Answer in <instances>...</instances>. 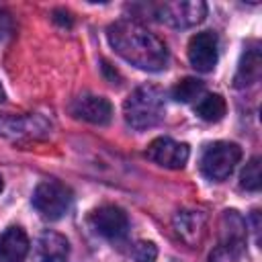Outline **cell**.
<instances>
[{
	"instance_id": "obj_1",
	"label": "cell",
	"mask_w": 262,
	"mask_h": 262,
	"mask_svg": "<svg viewBox=\"0 0 262 262\" xmlns=\"http://www.w3.org/2000/svg\"><path fill=\"white\" fill-rule=\"evenodd\" d=\"M106 39L117 55L145 72H160L168 66V49L160 37L143 25L123 18L106 29Z\"/></svg>"
},
{
	"instance_id": "obj_2",
	"label": "cell",
	"mask_w": 262,
	"mask_h": 262,
	"mask_svg": "<svg viewBox=\"0 0 262 262\" xmlns=\"http://www.w3.org/2000/svg\"><path fill=\"white\" fill-rule=\"evenodd\" d=\"M166 104H164V90L151 84H143L135 88L127 100L123 102V115L129 127L143 131L154 125H158L164 117Z\"/></svg>"
},
{
	"instance_id": "obj_3",
	"label": "cell",
	"mask_w": 262,
	"mask_h": 262,
	"mask_svg": "<svg viewBox=\"0 0 262 262\" xmlns=\"http://www.w3.org/2000/svg\"><path fill=\"white\" fill-rule=\"evenodd\" d=\"M33 207L43 219L57 221L72 207V190L57 180H43L33 192Z\"/></svg>"
},
{
	"instance_id": "obj_4",
	"label": "cell",
	"mask_w": 262,
	"mask_h": 262,
	"mask_svg": "<svg viewBox=\"0 0 262 262\" xmlns=\"http://www.w3.org/2000/svg\"><path fill=\"white\" fill-rule=\"evenodd\" d=\"M242 160V147L231 141H215L201 156V172L209 180H225Z\"/></svg>"
},
{
	"instance_id": "obj_5",
	"label": "cell",
	"mask_w": 262,
	"mask_h": 262,
	"mask_svg": "<svg viewBox=\"0 0 262 262\" xmlns=\"http://www.w3.org/2000/svg\"><path fill=\"white\" fill-rule=\"evenodd\" d=\"M221 244L211 254V262H235L246 246V221L237 211H225L221 217Z\"/></svg>"
},
{
	"instance_id": "obj_6",
	"label": "cell",
	"mask_w": 262,
	"mask_h": 262,
	"mask_svg": "<svg viewBox=\"0 0 262 262\" xmlns=\"http://www.w3.org/2000/svg\"><path fill=\"white\" fill-rule=\"evenodd\" d=\"M158 18L176 27V29H188L207 16V4L201 0H174V2H164L158 6Z\"/></svg>"
},
{
	"instance_id": "obj_7",
	"label": "cell",
	"mask_w": 262,
	"mask_h": 262,
	"mask_svg": "<svg viewBox=\"0 0 262 262\" xmlns=\"http://www.w3.org/2000/svg\"><path fill=\"white\" fill-rule=\"evenodd\" d=\"M51 125L41 115H0V135L8 139H41Z\"/></svg>"
},
{
	"instance_id": "obj_8",
	"label": "cell",
	"mask_w": 262,
	"mask_h": 262,
	"mask_svg": "<svg viewBox=\"0 0 262 262\" xmlns=\"http://www.w3.org/2000/svg\"><path fill=\"white\" fill-rule=\"evenodd\" d=\"M88 223H90V227L94 229L96 235H100L104 239H111V242L123 239L129 231L127 213L121 207H115V205H102V207L94 209L88 217Z\"/></svg>"
},
{
	"instance_id": "obj_9",
	"label": "cell",
	"mask_w": 262,
	"mask_h": 262,
	"mask_svg": "<svg viewBox=\"0 0 262 262\" xmlns=\"http://www.w3.org/2000/svg\"><path fill=\"white\" fill-rule=\"evenodd\" d=\"M219 41L211 31H203L190 37L188 41V61L196 72H211L217 66Z\"/></svg>"
},
{
	"instance_id": "obj_10",
	"label": "cell",
	"mask_w": 262,
	"mask_h": 262,
	"mask_svg": "<svg viewBox=\"0 0 262 262\" xmlns=\"http://www.w3.org/2000/svg\"><path fill=\"white\" fill-rule=\"evenodd\" d=\"M188 145L186 143H178L170 137H156L149 145H147V151L145 156L162 166V168H170V170H178L186 164L188 160Z\"/></svg>"
},
{
	"instance_id": "obj_11",
	"label": "cell",
	"mask_w": 262,
	"mask_h": 262,
	"mask_svg": "<svg viewBox=\"0 0 262 262\" xmlns=\"http://www.w3.org/2000/svg\"><path fill=\"white\" fill-rule=\"evenodd\" d=\"M172 227L176 235L186 244V246H199L205 237L207 229V217L203 211L196 209H182L172 217Z\"/></svg>"
},
{
	"instance_id": "obj_12",
	"label": "cell",
	"mask_w": 262,
	"mask_h": 262,
	"mask_svg": "<svg viewBox=\"0 0 262 262\" xmlns=\"http://www.w3.org/2000/svg\"><path fill=\"white\" fill-rule=\"evenodd\" d=\"M72 113H74V117L88 121L92 125H106L113 119L111 102L104 96H94V94L78 96L72 102Z\"/></svg>"
},
{
	"instance_id": "obj_13",
	"label": "cell",
	"mask_w": 262,
	"mask_h": 262,
	"mask_svg": "<svg viewBox=\"0 0 262 262\" xmlns=\"http://www.w3.org/2000/svg\"><path fill=\"white\" fill-rule=\"evenodd\" d=\"M70 244L57 231H43L33 246V262H68Z\"/></svg>"
},
{
	"instance_id": "obj_14",
	"label": "cell",
	"mask_w": 262,
	"mask_h": 262,
	"mask_svg": "<svg viewBox=\"0 0 262 262\" xmlns=\"http://www.w3.org/2000/svg\"><path fill=\"white\" fill-rule=\"evenodd\" d=\"M29 254V237L20 227H8L0 233V262H23Z\"/></svg>"
},
{
	"instance_id": "obj_15",
	"label": "cell",
	"mask_w": 262,
	"mask_h": 262,
	"mask_svg": "<svg viewBox=\"0 0 262 262\" xmlns=\"http://www.w3.org/2000/svg\"><path fill=\"white\" fill-rule=\"evenodd\" d=\"M262 72V59H260V47L258 43H252V47H248L239 59V68L235 74V86L237 88H246L258 82Z\"/></svg>"
},
{
	"instance_id": "obj_16",
	"label": "cell",
	"mask_w": 262,
	"mask_h": 262,
	"mask_svg": "<svg viewBox=\"0 0 262 262\" xmlns=\"http://www.w3.org/2000/svg\"><path fill=\"white\" fill-rule=\"evenodd\" d=\"M194 113L207 123H217L227 113L225 98L221 94H203L194 100Z\"/></svg>"
},
{
	"instance_id": "obj_17",
	"label": "cell",
	"mask_w": 262,
	"mask_h": 262,
	"mask_svg": "<svg viewBox=\"0 0 262 262\" xmlns=\"http://www.w3.org/2000/svg\"><path fill=\"white\" fill-rule=\"evenodd\" d=\"M205 94V84L199 78H182L172 88V98L178 102H194Z\"/></svg>"
},
{
	"instance_id": "obj_18",
	"label": "cell",
	"mask_w": 262,
	"mask_h": 262,
	"mask_svg": "<svg viewBox=\"0 0 262 262\" xmlns=\"http://www.w3.org/2000/svg\"><path fill=\"white\" fill-rule=\"evenodd\" d=\"M260 182H262V174H260V158L254 156L242 170V176H239V184L242 188L246 190H258L260 188Z\"/></svg>"
},
{
	"instance_id": "obj_19",
	"label": "cell",
	"mask_w": 262,
	"mask_h": 262,
	"mask_svg": "<svg viewBox=\"0 0 262 262\" xmlns=\"http://www.w3.org/2000/svg\"><path fill=\"white\" fill-rule=\"evenodd\" d=\"M133 258L135 262H156L158 258V248L154 242H137L133 248Z\"/></svg>"
},
{
	"instance_id": "obj_20",
	"label": "cell",
	"mask_w": 262,
	"mask_h": 262,
	"mask_svg": "<svg viewBox=\"0 0 262 262\" xmlns=\"http://www.w3.org/2000/svg\"><path fill=\"white\" fill-rule=\"evenodd\" d=\"M12 33V16L8 10L0 8V41H4Z\"/></svg>"
},
{
	"instance_id": "obj_21",
	"label": "cell",
	"mask_w": 262,
	"mask_h": 262,
	"mask_svg": "<svg viewBox=\"0 0 262 262\" xmlns=\"http://www.w3.org/2000/svg\"><path fill=\"white\" fill-rule=\"evenodd\" d=\"M4 98H6V94H4V88H2V84H0V102H4Z\"/></svg>"
},
{
	"instance_id": "obj_22",
	"label": "cell",
	"mask_w": 262,
	"mask_h": 262,
	"mask_svg": "<svg viewBox=\"0 0 262 262\" xmlns=\"http://www.w3.org/2000/svg\"><path fill=\"white\" fill-rule=\"evenodd\" d=\"M2 188H4V182H2V176H0V192H2Z\"/></svg>"
}]
</instances>
